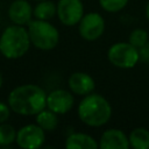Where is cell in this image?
<instances>
[{"label": "cell", "instance_id": "cell-1", "mask_svg": "<svg viewBox=\"0 0 149 149\" xmlns=\"http://www.w3.org/2000/svg\"><path fill=\"white\" fill-rule=\"evenodd\" d=\"M8 105L16 114L24 116L36 115L47 107V94L37 85H21L10 91Z\"/></svg>", "mask_w": 149, "mask_h": 149}, {"label": "cell", "instance_id": "cell-2", "mask_svg": "<svg viewBox=\"0 0 149 149\" xmlns=\"http://www.w3.org/2000/svg\"><path fill=\"white\" fill-rule=\"evenodd\" d=\"M111 104L101 94L90 93L79 102L78 116L90 127H100L106 125L111 119Z\"/></svg>", "mask_w": 149, "mask_h": 149}, {"label": "cell", "instance_id": "cell-3", "mask_svg": "<svg viewBox=\"0 0 149 149\" xmlns=\"http://www.w3.org/2000/svg\"><path fill=\"white\" fill-rule=\"evenodd\" d=\"M31 42L28 30L23 26L7 27L0 36V54L8 59H17L26 55Z\"/></svg>", "mask_w": 149, "mask_h": 149}, {"label": "cell", "instance_id": "cell-4", "mask_svg": "<svg viewBox=\"0 0 149 149\" xmlns=\"http://www.w3.org/2000/svg\"><path fill=\"white\" fill-rule=\"evenodd\" d=\"M28 34L31 44L40 50H51L59 41V33L55 26L44 20H31L28 23Z\"/></svg>", "mask_w": 149, "mask_h": 149}, {"label": "cell", "instance_id": "cell-5", "mask_svg": "<svg viewBox=\"0 0 149 149\" xmlns=\"http://www.w3.org/2000/svg\"><path fill=\"white\" fill-rule=\"evenodd\" d=\"M108 61L116 68L132 69L140 61L139 49L129 42H118L109 47L107 51Z\"/></svg>", "mask_w": 149, "mask_h": 149}, {"label": "cell", "instance_id": "cell-6", "mask_svg": "<svg viewBox=\"0 0 149 149\" xmlns=\"http://www.w3.org/2000/svg\"><path fill=\"white\" fill-rule=\"evenodd\" d=\"M79 35L86 41L98 40L105 30V20L99 13H88L85 14L79 21Z\"/></svg>", "mask_w": 149, "mask_h": 149}, {"label": "cell", "instance_id": "cell-7", "mask_svg": "<svg viewBox=\"0 0 149 149\" xmlns=\"http://www.w3.org/2000/svg\"><path fill=\"white\" fill-rule=\"evenodd\" d=\"M57 16L65 26H76L84 16L81 0H59L57 2Z\"/></svg>", "mask_w": 149, "mask_h": 149}, {"label": "cell", "instance_id": "cell-8", "mask_svg": "<svg viewBox=\"0 0 149 149\" xmlns=\"http://www.w3.org/2000/svg\"><path fill=\"white\" fill-rule=\"evenodd\" d=\"M45 140L44 130L36 125H26L16 132V143L19 147L24 149L40 148Z\"/></svg>", "mask_w": 149, "mask_h": 149}, {"label": "cell", "instance_id": "cell-9", "mask_svg": "<svg viewBox=\"0 0 149 149\" xmlns=\"http://www.w3.org/2000/svg\"><path fill=\"white\" fill-rule=\"evenodd\" d=\"M73 95L62 88H57L47 94V107L57 114H65L73 106Z\"/></svg>", "mask_w": 149, "mask_h": 149}, {"label": "cell", "instance_id": "cell-10", "mask_svg": "<svg viewBox=\"0 0 149 149\" xmlns=\"http://www.w3.org/2000/svg\"><path fill=\"white\" fill-rule=\"evenodd\" d=\"M70 91L77 95H87L95 88L94 79L86 72H73L68 80Z\"/></svg>", "mask_w": 149, "mask_h": 149}, {"label": "cell", "instance_id": "cell-11", "mask_svg": "<svg viewBox=\"0 0 149 149\" xmlns=\"http://www.w3.org/2000/svg\"><path fill=\"white\" fill-rule=\"evenodd\" d=\"M99 147L101 149H128L130 146L128 136L122 130L112 128L102 133Z\"/></svg>", "mask_w": 149, "mask_h": 149}, {"label": "cell", "instance_id": "cell-12", "mask_svg": "<svg viewBox=\"0 0 149 149\" xmlns=\"http://www.w3.org/2000/svg\"><path fill=\"white\" fill-rule=\"evenodd\" d=\"M33 15L31 5L27 0H15L8 8V17L14 24H28L31 21Z\"/></svg>", "mask_w": 149, "mask_h": 149}, {"label": "cell", "instance_id": "cell-13", "mask_svg": "<svg viewBox=\"0 0 149 149\" xmlns=\"http://www.w3.org/2000/svg\"><path fill=\"white\" fill-rule=\"evenodd\" d=\"M65 147L68 149H95L98 143L88 134L73 133L65 140Z\"/></svg>", "mask_w": 149, "mask_h": 149}, {"label": "cell", "instance_id": "cell-14", "mask_svg": "<svg viewBox=\"0 0 149 149\" xmlns=\"http://www.w3.org/2000/svg\"><path fill=\"white\" fill-rule=\"evenodd\" d=\"M36 123L44 130V132H52L58 126V116L57 113L52 112L51 109H43L38 114H36Z\"/></svg>", "mask_w": 149, "mask_h": 149}, {"label": "cell", "instance_id": "cell-15", "mask_svg": "<svg viewBox=\"0 0 149 149\" xmlns=\"http://www.w3.org/2000/svg\"><path fill=\"white\" fill-rule=\"evenodd\" d=\"M33 14L35 19L49 21L57 14V5H55L50 0H42L33 9Z\"/></svg>", "mask_w": 149, "mask_h": 149}, {"label": "cell", "instance_id": "cell-16", "mask_svg": "<svg viewBox=\"0 0 149 149\" xmlns=\"http://www.w3.org/2000/svg\"><path fill=\"white\" fill-rule=\"evenodd\" d=\"M129 146L134 149H149V130L139 127L130 132L129 136Z\"/></svg>", "mask_w": 149, "mask_h": 149}, {"label": "cell", "instance_id": "cell-17", "mask_svg": "<svg viewBox=\"0 0 149 149\" xmlns=\"http://www.w3.org/2000/svg\"><path fill=\"white\" fill-rule=\"evenodd\" d=\"M16 141V130L12 125L0 123V146H9Z\"/></svg>", "mask_w": 149, "mask_h": 149}, {"label": "cell", "instance_id": "cell-18", "mask_svg": "<svg viewBox=\"0 0 149 149\" xmlns=\"http://www.w3.org/2000/svg\"><path fill=\"white\" fill-rule=\"evenodd\" d=\"M148 42V33L144 29H134L129 35V43L140 49Z\"/></svg>", "mask_w": 149, "mask_h": 149}, {"label": "cell", "instance_id": "cell-19", "mask_svg": "<svg viewBox=\"0 0 149 149\" xmlns=\"http://www.w3.org/2000/svg\"><path fill=\"white\" fill-rule=\"evenodd\" d=\"M99 3L102 9L109 13H116L126 7L128 0H99Z\"/></svg>", "mask_w": 149, "mask_h": 149}, {"label": "cell", "instance_id": "cell-20", "mask_svg": "<svg viewBox=\"0 0 149 149\" xmlns=\"http://www.w3.org/2000/svg\"><path fill=\"white\" fill-rule=\"evenodd\" d=\"M9 114H10V107H9V105L7 106L2 101H0V123L6 122L8 120V118H9Z\"/></svg>", "mask_w": 149, "mask_h": 149}, {"label": "cell", "instance_id": "cell-21", "mask_svg": "<svg viewBox=\"0 0 149 149\" xmlns=\"http://www.w3.org/2000/svg\"><path fill=\"white\" fill-rule=\"evenodd\" d=\"M139 56H140V62L149 63V42H147L143 47L139 49Z\"/></svg>", "mask_w": 149, "mask_h": 149}, {"label": "cell", "instance_id": "cell-22", "mask_svg": "<svg viewBox=\"0 0 149 149\" xmlns=\"http://www.w3.org/2000/svg\"><path fill=\"white\" fill-rule=\"evenodd\" d=\"M146 15H147V19L149 20V2L147 3V7H146Z\"/></svg>", "mask_w": 149, "mask_h": 149}, {"label": "cell", "instance_id": "cell-23", "mask_svg": "<svg viewBox=\"0 0 149 149\" xmlns=\"http://www.w3.org/2000/svg\"><path fill=\"white\" fill-rule=\"evenodd\" d=\"M2 83H3V78H2V74L0 73V88H1V86H2Z\"/></svg>", "mask_w": 149, "mask_h": 149}, {"label": "cell", "instance_id": "cell-24", "mask_svg": "<svg viewBox=\"0 0 149 149\" xmlns=\"http://www.w3.org/2000/svg\"><path fill=\"white\" fill-rule=\"evenodd\" d=\"M35 1H42V0H35Z\"/></svg>", "mask_w": 149, "mask_h": 149}]
</instances>
